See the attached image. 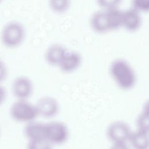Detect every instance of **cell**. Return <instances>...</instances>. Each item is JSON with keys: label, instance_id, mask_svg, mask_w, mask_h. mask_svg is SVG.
Returning <instances> with one entry per match:
<instances>
[{"label": "cell", "instance_id": "cell-1", "mask_svg": "<svg viewBox=\"0 0 149 149\" xmlns=\"http://www.w3.org/2000/svg\"><path fill=\"white\" fill-rule=\"evenodd\" d=\"M110 74L116 84L123 90L132 88L136 82V75L134 69L125 60L117 59L109 67Z\"/></svg>", "mask_w": 149, "mask_h": 149}, {"label": "cell", "instance_id": "cell-2", "mask_svg": "<svg viewBox=\"0 0 149 149\" xmlns=\"http://www.w3.org/2000/svg\"><path fill=\"white\" fill-rule=\"evenodd\" d=\"M26 37L24 26L17 21H10L2 27L0 32V40L5 47L13 49L19 47Z\"/></svg>", "mask_w": 149, "mask_h": 149}, {"label": "cell", "instance_id": "cell-3", "mask_svg": "<svg viewBox=\"0 0 149 149\" xmlns=\"http://www.w3.org/2000/svg\"><path fill=\"white\" fill-rule=\"evenodd\" d=\"M10 117L17 122L27 123L34 120L38 116L35 104L27 100H17L9 109Z\"/></svg>", "mask_w": 149, "mask_h": 149}, {"label": "cell", "instance_id": "cell-4", "mask_svg": "<svg viewBox=\"0 0 149 149\" xmlns=\"http://www.w3.org/2000/svg\"><path fill=\"white\" fill-rule=\"evenodd\" d=\"M68 126L61 121H52L45 124V137L52 145L62 144L69 138Z\"/></svg>", "mask_w": 149, "mask_h": 149}, {"label": "cell", "instance_id": "cell-5", "mask_svg": "<svg viewBox=\"0 0 149 149\" xmlns=\"http://www.w3.org/2000/svg\"><path fill=\"white\" fill-rule=\"evenodd\" d=\"M132 130L129 125L120 120L112 122L107 127V136L112 143H127Z\"/></svg>", "mask_w": 149, "mask_h": 149}, {"label": "cell", "instance_id": "cell-6", "mask_svg": "<svg viewBox=\"0 0 149 149\" xmlns=\"http://www.w3.org/2000/svg\"><path fill=\"white\" fill-rule=\"evenodd\" d=\"M11 90L17 100H28L33 94V84L28 77L20 76L13 80Z\"/></svg>", "mask_w": 149, "mask_h": 149}, {"label": "cell", "instance_id": "cell-7", "mask_svg": "<svg viewBox=\"0 0 149 149\" xmlns=\"http://www.w3.org/2000/svg\"><path fill=\"white\" fill-rule=\"evenodd\" d=\"M38 116L44 118L55 117L59 111V104L54 97L44 96L41 97L35 104Z\"/></svg>", "mask_w": 149, "mask_h": 149}, {"label": "cell", "instance_id": "cell-8", "mask_svg": "<svg viewBox=\"0 0 149 149\" xmlns=\"http://www.w3.org/2000/svg\"><path fill=\"white\" fill-rule=\"evenodd\" d=\"M81 62L82 58L79 53L67 51L58 66L62 72L69 73L76 70L80 67Z\"/></svg>", "mask_w": 149, "mask_h": 149}, {"label": "cell", "instance_id": "cell-9", "mask_svg": "<svg viewBox=\"0 0 149 149\" xmlns=\"http://www.w3.org/2000/svg\"><path fill=\"white\" fill-rule=\"evenodd\" d=\"M140 13L132 8L123 11L122 27L130 32L138 30L141 24V17Z\"/></svg>", "mask_w": 149, "mask_h": 149}, {"label": "cell", "instance_id": "cell-10", "mask_svg": "<svg viewBox=\"0 0 149 149\" xmlns=\"http://www.w3.org/2000/svg\"><path fill=\"white\" fill-rule=\"evenodd\" d=\"M45 124L35 120L26 123L23 132L28 141L45 139Z\"/></svg>", "mask_w": 149, "mask_h": 149}, {"label": "cell", "instance_id": "cell-11", "mask_svg": "<svg viewBox=\"0 0 149 149\" xmlns=\"http://www.w3.org/2000/svg\"><path fill=\"white\" fill-rule=\"evenodd\" d=\"M67 51L66 48L61 44L51 45L45 51V59L49 65L58 66Z\"/></svg>", "mask_w": 149, "mask_h": 149}, {"label": "cell", "instance_id": "cell-12", "mask_svg": "<svg viewBox=\"0 0 149 149\" xmlns=\"http://www.w3.org/2000/svg\"><path fill=\"white\" fill-rule=\"evenodd\" d=\"M90 22L91 29L97 33L104 34L109 31L105 12L104 10L94 13Z\"/></svg>", "mask_w": 149, "mask_h": 149}, {"label": "cell", "instance_id": "cell-13", "mask_svg": "<svg viewBox=\"0 0 149 149\" xmlns=\"http://www.w3.org/2000/svg\"><path fill=\"white\" fill-rule=\"evenodd\" d=\"M128 141L133 149H148V132L138 129L132 132Z\"/></svg>", "mask_w": 149, "mask_h": 149}, {"label": "cell", "instance_id": "cell-14", "mask_svg": "<svg viewBox=\"0 0 149 149\" xmlns=\"http://www.w3.org/2000/svg\"><path fill=\"white\" fill-rule=\"evenodd\" d=\"M109 31L116 30L122 27L123 11L119 8L105 10Z\"/></svg>", "mask_w": 149, "mask_h": 149}, {"label": "cell", "instance_id": "cell-15", "mask_svg": "<svg viewBox=\"0 0 149 149\" xmlns=\"http://www.w3.org/2000/svg\"><path fill=\"white\" fill-rule=\"evenodd\" d=\"M48 4L52 11L58 14H62L69 9L70 0H48Z\"/></svg>", "mask_w": 149, "mask_h": 149}, {"label": "cell", "instance_id": "cell-16", "mask_svg": "<svg viewBox=\"0 0 149 149\" xmlns=\"http://www.w3.org/2000/svg\"><path fill=\"white\" fill-rule=\"evenodd\" d=\"M137 129L148 132L149 118L148 110L144 109L138 116L136 119Z\"/></svg>", "mask_w": 149, "mask_h": 149}, {"label": "cell", "instance_id": "cell-17", "mask_svg": "<svg viewBox=\"0 0 149 149\" xmlns=\"http://www.w3.org/2000/svg\"><path fill=\"white\" fill-rule=\"evenodd\" d=\"M52 145L46 139L28 141L26 149H52Z\"/></svg>", "mask_w": 149, "mask_h": 149}, {"label": "cell", "instance_id": "cell-18", "mask_svg": "<svg viewBox=\"0 0 149 149\" xmlns=\"http://www.w3.org/2000/svg\"><path fill=\"white\" fill-rule=\"evenodd\" d=\"M97 1L102 9L106 10L119 8L122 0H97Z\"/></svg>", "mask_w": 149, "mask_h": 149}, {"label": "cell", "instance_id": "cell-19", "mask_svg": "<svg viewBox=\"0 0 149 149\" xmlns=\"http://www.w3.org/2000/svg\"><path fill=\"white\" fill-rule=\"evenodd\" d=\"M132 8L139 12H147L149 10V0H132Z\"/></svg>", "mask_w": 149, "mask_h": 149}, {"label": "cell", "instance_id": "cell-20", "mask_svg": "<svg viewBox=\"0 0 149 149\" xmlns=\"http://www.w3.org/2000/svg\"><path fill=\"white\" fill-rule=\"evenodd\" d=\"M8 69L5 62L0 58V84H2L8 77Z\"/></svg>", "mask_w": 149, "mask_h": 149}, {"label": "cell", "instance_id": "cell-21", "mask_svg": "<svg viewBox=\"0 0 149 149\" xmlns=\"http://www.w3.org/2000/svg\"><path fill=\"white\" fill-rule=\"evenodd\" d=\"M7 92L6 88L2 84H0V106L5 102Z\"/></svg>", "mask_w": 149, "mask_h": 149}, {"label": "cell", "instance_id": "cell-22", "mask_svg": "<svg viewBox=\"0 0 149 149\" xmlns=\"http://www.w3.org/2000/svg\"><path fill=\"white\" fill-rule=\"evenodd\" d=\"M110 149H130L127 143H112Z\"/></svg>", "mask_w": 149, "mask_h": 149}, {"label": "cell", "instance_id": "cell-23", "mask_svg": "<svg viewBox=\"0 0 149 149\" xmlns=\"http://www.w3.org/2000/svg\"><path fill=\"white\" fill-rule=\"evenodd\" d=\"M3 0H0V5L3 2Z\"/></svg>", "mask_w": 149, "mask_h": 149}, {"label": "cell", "instance_id": "cell-24", "mask_svg": "<svg viewBox=\"0 0 149 149\" xmlns=\"http://www.w3.org/2000/svg\"><path fill=\"white\" fill-rule=\"evenodd\" d=\"M0 134H1V128H0Z\"/></svg>", "mask_w": 149, "mask_h": 149}]
</instances>
